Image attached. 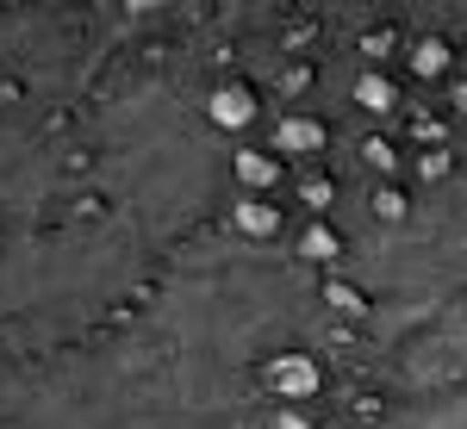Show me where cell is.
<instances>
[{
	"mask_svg": "<svg viewBox=\"0 0 467 429\" xmlns=\"http://www.w3.org/2000/svg\"><path fill=\"white\" fill-rule=\"evenodd\" d=\"M262 386L275 398H287V404H299V398H318L324 393V367L306 349H281V355L262 361Z\"/></svg>",
	"mask_w": 467,
	"mask_h": 429,
	"instance_id": "cell-1",
	"label": "cell"
},
{
	"mask_svg": "<svg viewBox=\"0 0 467 429\" xmlns=\"http://www.w3.org/2000/svg\"><path fill=\"white\" fill-rule=\"evenodd\" d=\"M255 112H262V100H255V87H244V81H224V87L206 94V125H218V131H250Z\"/></svg>",
	"mask_w": 467,
	"mask_h": 429,
	"instance_id": "cell-2",
	"label": "cell"
},
{
	"mask_svg": "<svg viewBox=\"0 0 467 429\" xmlns=\"http://www.w3.org/2000/svg\"><path fill=\"white\" fill-rule=\"evenodd\" d=\"M405 69L418 75V81H442V75H455V44L442 32H424L405 44Z\"/></svg>",
	"mask_w": 467,
	"mask_h": 429,
	"instance_id": "cell-3",
	"label": "cell"
},
{
	"mask_svg": "<svg viewBox=\"0 0 467 429\" xmlns=\"http://www.w3.org/2000/svg\"><path fill=\"white\" fill-rule=\"evenodd\" d=\"M275 149H287V156H324L330 149V131H324V118H312V112H287L275 125Z\"/></svg>",
	"mask_w": 467,
	"mask_h": 429,
	"instance_id": "cell-4",
	"label": "cell"
},
{
	"mask_svg": "<svg viewBox=\"0 0 467 429\" xmlns=\"http://www.w3.org/2000/svg\"><path fill=\"white\" fill-rule=\"evenodd\" d=\"M349 100H356V107L368 112V118H387V112H399V100H405V94H399V81H393V75L361 69V75H356V87H349Z\"/></svg>",
	"mask_w": 467,
	"mask_h": 429,
	"instance_id": "cell-5",
	"label": "cell"
},
{
	"mask_svg": "<svg viewBox=\"0 0 467 429\" xmlns=\"http://www.w3.org/2000/svg\"><path fill=\"white\" fill-rule=\"evenodd\" d=\"M231 175L262 199V193L281 180V149H237V156H231Z\"/></svg>",
	"mask_w": 467,
	"mask_h": 429,
	"instance_id": "cell-6",
	"label": "cell"
},
{
	"mask_svg": "<svg viewBox=\"0 0 467 429\" xmlns=\"http://www.w3.org/2000/svg\"><path fill=\"white\" fill-rule=\"evenodd\" d=\"M231 224H237L244 237H255V243H268V237H281V206H275V199L244 193V199L231 206Z\"/></svg>",
	"mask_w": 467,
	"mask_h": 429,
	"instance_id": "cell-7",
	"label": "cell"
},
{
	"mask_svg": "<svg viewBox=\"0 0 467 429\" xmlns=\"http://www.w3.org/2000/svg\"><path fill=\"white\" fill-rule=\"evenodd\" d=\"M299 255H306V261H337V255H343V237H337L324 218H312V224L299 230Z\"/></svg>",
	"mask_w": 467,
	"mask_h": 429,
	"instance_id": "cell-8",
	"label": "cell"
},
{
	"mask_svg": "<svg viewBox=\"0 0 467 429\" xmlns=\"http://www.w3.org/2000/svg\"><path fill=\"white\" fill-rule=\"evenodd\" d=\"M356 149H361V162H368L374 175H393L399 162H405V149H399V143L387 138V131H368V138H361Z\"/></svg>",
	"mask_w": 467,
	"mask_h": 429,
	"instance_id": "cell-9",
	"label": "cell"
},
{
	"mask_svg": "<svg viewBox=\"0 0 467 429\" xmlns=\"http://www.w3.org/2000/svg\"><path fill=\"white\" fill-rule=\"evenodd\" d=\"M324 305L337 312V318H368V292L356 281H330L324 286Z\"/></svg>",
	"mask_w": 467,
	"mask_h": 429,
	"instance_id": "cell-10",
	"label": "cell"
},
{
	"mask_svg": "<svg viewBox=\"0 0 467 429\" xmlns=\"http://www.w3.org/2000/svg\"><path fill=\"white\" fill-rule=\"evenodd\" d=\"M368 206H374V218H380V224H405V212H411L405 187H393V180H380V187L368 193Z\"/></svg>",
	"mask_w": 467,
	"mask_h": 429,
	"instance_id": "cell-11",
	"label": "cell"
},
{
	"mask_svg": "<svg viewBox=\"0 0 467 429\" xmlns=\"http://www.w3.org/2000/svg\"><path fill=\"white\" fill-rule=\"evenodd\" d=\"M299 199H306V212H330V206H337V180L330 175H306L299 180Z\"/></svg>",
	"mask_w": 467,
	"mask_h": 429,
	"instance_id": "cell-12",
	"label": "cell"
},
{
	"mask_svg": "<svg viewBox=\"0 0 467 429\" xmlns=\"http://www.w3.org/2000/svg\"><path fill=\"white\" fill-rule=\"evenodd\" d=\"M356 50H361V56H374V63H387V56L399 50V32H393V26H368V32L356 37Z\"/></svg>",
	"mask_w": 467,
	"mask_h": 429,
	"instance_id": "cell-13",
	"label": "cell"
},
{
	"mask_svg": "<svg viewBox=\"0 0 467 429\" xmlns=\"http://www.w3.org/2000/svg\"><path fill=\"white\" fill-rule=\"evenodd\" d=\"M418 169H424V180H449L455 175V149H449V143H442V149H424Z\"/></svg>",
	"mask_w": 467,
	"mask_h": 429,
	"instance_id": "cell-14",
	"label": "cell"
},
{
	"mask_svg": "<svg viewBox=\"0 0 467 429\" xmlns=\"http://www.w3.org/2000/svg\"><path fill=\"white\" fill-rule=\"evenodd\" d=\"M411 138L424 143V149H442V125H436L431 112H411Z\"/></svg>",
	"mask_w": 467,
	"mask_h": 429,
	"instance_id": "cell-15",
	"label": "cell"
},
{
	"mask_svg": "<svg viewBox=\"0 0 467 429\" xmlns=\"http://www.w3.org/2000/svg\"><path fill=\"white\" fill-rule=\"evenodd\" d=\"M449 107L467 118V75H455V87H449Z\"/></svg>",
	"mask_w": 467,
	"mask_h": 429,
	"instance_id": "cell-16",
	"label": "cell"
},
{
	"mask_svg": "<svg viewBox=\"0 0 467 429\" xmlns=\"http://www.w3.org/2000/svg\"><path fill=\"white\" fill-rule=\"evenodd\" d=\"M281 429H306V411H293V404H287V411H281Z\"/></svg>",
	"mask_w": 467,
	"mask_h": 429,
	"instance_id": "cell-17",
	"label": "cell"
}]
</instances>
